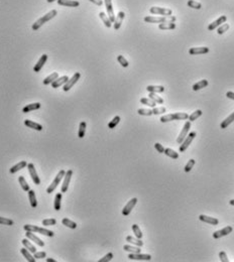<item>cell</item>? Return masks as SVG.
I'll return each instance as SVG.
<instances>
[{
    "instance_id": "obj_1",
    "label": "cell",
    "mask_w": 234,
    "mask_h": 262,
    "mask_svg": "<svg viewBox=\"0 0 234 262\" xmlns=\"http://www.w3.org/2000/svg\"><path fill=\"white\" fill-rule=\"evenodd\" d=\"M57 15V10L56 9H53V10H50V12H48L45 15H44L42 17H41V18H39L35 23L32 24V29L33 31H37L42 24H45V22H48L49 20L50 19H53L55 16Z\"/></svg>"
},
{
    "instance_id": "obj_2",
    "label": "cell",
    "mask_w": 234,
    "mask_h": 262,
    "mask_svg": "<svg viewBox=\"0 0 234 262\" xmlns=\"http://www.w3.org/2000/svg\"><path fill=\"white\" fill-rule=\"evenodd\" d=\"M144 21L148 23H161V22H175L176 17L175 16H146Z\"/></svg>"
},
{
    "instance_id": "obj_3",
    "label": "cell",
    "mask_w": 234,
    "mask_h": 262,
    "mask_svg": "<svg viewBox=\"0 0 234 262\" xmlns=\"http://www.w3.org/2000/svg\"><path fill=\"white\" fill-rule=\"evenodd\" d=\"M189 115L187 113H173V114H168V115H164L160 117V122L161 123H165V122H170V121H174V120H185L188 119Z\"/></svg>"
},
{
    "instance_id": "obj_4",
    "label": "cell",
    "mask_w": 234,
    "mask_h": 262,
    "mask_svg": "<svg viewBox=\"0 0 234 262\" xmlns=\"http://www.w3.org/2000/svg\"><path fill=\"white\" fill-rule=\"evenodd\" d=\"M65 174H66V171L64 170V169H61V170L59 171L58 174H57V177L55 178V179L53 180V183L50 184L48 188H46V194H52V193L55 191V188H56L59 186V183H61V180L63 179V178L65 177Z\"/></svg>"
},
{
    "instance_id": "obj_5",
    "label": "cell",
    "mask_w": 234,
    "mask_h": 262,
    "mask_svg": "<svg viewBox=\"0 0 234 262\" xmlns=\"http://www.w3.org/2000/svg\"><path fill=\"white\" fill-rule=\"evenodd\" d=\"M150 12L151 14H157V15H163V16H171L173 11L169 8H161L157 6H152L150 7Z\"/></svg>"
},
{
    "instance_id": "obj_6",
    "label": "cell",
    "mask_w": 234,
    "mask_h": 262,
    "mask_svg": "<svg viewBox=\"0 0 234 262\" xmlns=\"http://www.w3.org/2000/svg\"><path fill=\"white\" fill-rule=\"evenodd\" d=\"M80 78H81V74H80V73H75L74 76L72 77L71 79L68 80V82L63 86V90H64L65 92H68L76 83L78 82Z\"/></svg>"
},
{
    "instance_id": "obj_7",
    "label": "cell",
    "mask_w": 234,
    "mask_h": 262,
    "mask_svg": "<svg viewBox=\"0 0 234 262\" xmlns=\"http://www.w3.org/2000/svg\"><path fill=\"white\" fill-rule=\"evenodd\" d=\"M27 169H28V173H29V175H31V178L32 179V182L35 183V184H36V186H40L41 179L39 178V174H37V173H36V169L35 165H33L32 164H28Z\"/></svg>"
},
{
    "instance_id": "obj_8",
    "label": "cell",
    "mask_w": 234,
    "mask_h": 262,
    "mask_svg": "<svg viewBox=\"0 0 234 262\" xmlns=\"http://www.w3.org/2000/svg\"><path fill=\"white\" fill-rule=\"evenodd\" d=\"M195 137H196V132H191L187 135V137L184 139V141L181 143V146H180V151L181 152L185 151V150L189 147V145L192 143V141H193V139L195 138Z\"/></svg>"
},
{
    "instance_id": "obj_9",
    "label": "cell",
    "mask_w": 234,
    "mask_h": 262,
    "mask_svg": "<svg viewBox=\"0 0 234 262\" xmlns=\"http://www.w3.org/2000/svg\"><path fill=\"white\" fill-rule=\"evenodd\" d=\"M72 175H73V170L72 169H69V170L66 171V174H65V177H64V180H63V186L61 188V192L63 193V194L68 191V188H69V183L71 182Z\"/></svg>"
},
{
    "instance_id": "obj_10",
    "label": "cell",
    "mask_w": 234,
    "mask_h": 262,
    "mask_svg": "<svg viewBox=\"0 0 234 262\" xmlns=\"http://www.w3.org/2000/svg\"><path fill=\"white\" fill-rule=\"evenodd\" d=\"M190 127H191V122L190 121H187L185 123V125L184 127H183V129L181 131V133L179 134V137L177 138V142L179 144H181L183 141H184V139L187 137V134H188V132L190 130Z\"/></svg>"
},
{
    "instance_id": "obj_11",
    "label": "cell",
    "mask_w": 234,
    "mask_h": 262,
    "mask_svg": "<svg viewBox=\"0 0 234 262\" xmlns=\"http://www.w3.org/2000/svg\"><path fill=\"white\" fill-rule=\"evenodd\" d=\"M137 203V199L136 198H133V199H131L128 203H127L125 205V207L123 208L122 210V215L123 216H128V215L130 214V212L132 211V209L134 208V206L136 205Z\"/></svg>"
},
{
    "instance_id": "obj_12",
    "label": "cell",
    "mask_w": 234,
    "mask_h": 262,
    "mask_svg": "<svg viewBox=\"0 0 234 262\" xmlns=\"http://www.w3.org/2000/svg\"><path fill=\"white\" fill-rule=\"evenodd\" d=\"M105 6H106V10H107L108 13V17L110 21L113 23L115 21V15H114V10H113V6H112V0H104Z\"/></svg>"
},
{
    "instance_id": "obj_13",
    "label": "cell",
    "mask_w": 234,
    "mask_h": 262,
    "mask_svg": "<svg viewBox=\"0 0 234 262\" xmlns=\"http://www.w3.org/2000/svg\"><path fill=\"white\" fill-rule=\"evenodd\" d=\"M232 227L231 226H227V227H225V228L223 229H221L219 231H216L213 233V238L215 239H219L221 237H224V236H227L228 234H230L231 232H232Z\"/></svg>"
},
{
    "instance_id": "obj_14",
    "label": "cell",
    "mask_w": 234,
    "mask_h": 262,
    "mask_svg": "<svg viewBox=\"0 0 234 262\" xmlns=\"http://www.w3.org/2000/svg\"><path fill=\"white\" fill-rule=\"evenodd\" d=\"M25 236H26V238L29 239L32 242H35L36 245H39L41 247H44L45 246V242L42 241L41 239H40L37 236H36L35 234H33V232H29V231H26V234H25Z\"/></svg>"
},
{
    "instance_id": "obj_15",
    "label": "cell",
    "mask_w": 234,
    "mask_h": 262,
    "mask_svg": "<svg viewBox=\"0 0 234 262\" xmlns=\"http://www.w3.org/2000/svg\"><path fill=\"white\" fill-rule=\"evenodd\" d=\"M128 258L131 260H150L151 256L150 254H141V253H130Z\"/></svg>"
},
{
    "instance_id": "obj_16",
    "label": "cell",
    "mask_w": 234,
    "mask_h": 262,
    "mask_svg": "<svg viewBox=\"0 0 234 262\" xmlns=\"http://www.w3.org/2000/svg\"><path fill=\"white\" fill-rule=\"evenodd\" d=\"M226 20H227V17L225 16V15L220 16L218 19H216V20L213 21V22H212L211 24H209V26H208V29H209V31H214L215 28L219 27L220 24H223V23L226 22Z\"/></svg>"
},
{
    "instance_id": "obj_17",
    "label": "cell",
    "mask_w": 234,
    "mask_h": 262,
    "mask_svg": "<svg viewBox=\"0 0 234 262\" xmlns=\"http://www.w3.org/2000/svg\"><path fill=\"white\" fill-rule=\"evenodd\" d=\"M209 49L207 46H200V48H192L189 50V54L190 55H204V54H208L209 53Z\"/></svg>"
},
{
    "instance_id": "obj_18",
    "label": "cell",
    "mask_w": 234,
    "mask_h": 262,
    "mask_svg": "<svg viewBox=\"0 0 234 262\" xmlns=\"http://www.w3.org/2000/svg\"><path fill=\"white\" fill-rule=\"evenodd\" d=\"M68 80H69V77H68V76H63V77H61V78H58L57 80H55L54 82L52 83V87L54 89L62 87V86H64L68 82Z\"/></svg>"
},
{
    "instance_id": "obj_19",
    "label": "cell",
    "mask_w": 234,
    "mask_h": 262,
    "mask_svg": "<svg viewBox=\"0 0 234 262\" xmlns=\"http://www.w3.org/2000/svg\"><path fill=\"white\" fill-rule=\"evenodd\" d=\"M46 61H48V55H42L41 57V59L39 60V62L36 63V65L33 67V71H35L36 73H39L41 70V68L44 67L45 64L46 63Z\"/></svg>"
},
{
    "instance_id": "obj_20",
    "label": "cell",
    "mask_w": 234,
    "mask_h": 262,
    "mask_svg": "<svg viewBox=\"0 0 234 262\" xmlns=\"http://www.w3.org/2000/svg\"><path fill=\"white\" fill-rule=\"evenodd\" d=\"M58 4L62 6H68V7H77L80 5V3L76 0H58Z\"/></svg>"
},
{
    "instance_id": "obj_21",
    "label": "cell",
    "mask_w": 234,
    "mask_h": 262,
    "mask_svg": "<svg viewBox=\"0 0 234 262\" xmlns=\"http://www.w3.org/2000/svg\"><path fill=\"white\" fill-rule=\"evenodd\" d=\"M199 219L203 222L208 223V224H211V225H214V226L218 225V223H219V221L217 220L216 218H212V217H209V216H206V215H200Z\"/></svg>"
},
{
    "instance_id": "obj_22",
    "label": "cell",
    "mask_w": 234,
    "mask_h": 262,
    "mask_svg": "<svg viewBox=\"0 0 234 262\" xmlns=\"http://www.w3.org/2000/svg\"><path fill=\"white\" fill-rule=\"evenodd\" d=\"M124 17H125V13L123 11H120L118 13V15H117V17L115 18V21H114V29H115V31H118L119 28H120V26H121V24H122V21H123V19H124Z\"/></svg>"
},
{
    "instance_id": "obj_23",
    "label": "cell",
    "mask_w": 234,
    "mask_h": 262,
    "mask_svg": "<svg viewBox=\"0 0 234 262\" xmlns=\"http://www.w3.org/2000/svg\"><path fill=\"white\" fill-rule=\"evenodd\" d=\"M24 125L29 127L31 129H35V130H37V131H41L42 130V126L41 125V124L36 123L35 121H31V120H28V119H26L24 121Z\"/></svg>"
},
{
    "instance_id": "obj_24",
    "label": "cell",
    "mask_w": 234,
    "mask_h": 262,
    "mask_svg": "<svg viewBox=\"0 0 234 262\" xmlns=\"http://www.w3.org/2000/svg\"><path fill=\"white\" fill-rule=\"evenodd\" d=\"M25 166H27V162L25 161V160H22V161H19L18 164H14L13 166L11 167V169H9L10 171V174H15V173H17V171H19L20 169H22L23 167Z\"/></svg>"
},
{
    "instance_id": "obj_25",
    "label": "cell",
    "mask_w": 234,
    "mask_h": 262,
    "mask_svg": "<svg viewBox=\"0 0 234 262\" xmlns=\"http://www.w3.org/2000/svg\"><path fill=\"white\" fill-rule=\"evenodd\" d=\"M41 103H32V104H28L25 107H23L22 112L23 113H28V112H31V111L37 110V109L41 108Z\"/></svg>"
},
{
    "instance_id": "obj_26",
    "label": "cell",
    "mask_w": 234,
    "mask_h": 262,
    "mask_svg": "<svg viewBox=\"0 0 234 262\" xmlns=\"http://www.w3.org/2000/svg\"><path fill=\"white\" fill-rule=\"evenodd\" d=\"M159 28L161 31H172L176 28L175 22H161L159 24Z\"/></svg>"
},
{
    "instance_id": "obj_27",
    "label": "cell",
    "mask_w": 234,
    "mask_h": 262,
    "mask_svg": "<svg viewBox=\"0 0 234 262\" xmlns=\"http://www.w3.org/2000/svg\"><path fill=\"white\" fill-rule=\"evenodd\" d=\"M28 199H29V203H31V206L32 208H36L37 206V201H36V193L35 191L29 190L28 192Z\"/></svg>"
},
{
    "instance_id": "obj_28",
    "label": "cell",
    "mask_w": 234,
    "mask_h": 262,
    "mask_svg": "<svg viewBox=\"0 0 234 262\" xmlns=\"http://www.w3.org/2000/svg\"><path fill=\"white\" fill-rule=\"evenodd\" d=\"M126 241L131 243V244H133V245H135V246H138V247L143 246V242L141 241V240L136 238V237L134 238V237H132V236H127V237H126Z\"/></svg>"
},
{
    "instance_id": "obj_29",
    "label": "cell",
    "mask_w": 234,
    "mask_h": 262,
    "mask_svg": "<svg viewBox=\"0 0 234 262\" xmlns=\"http://www.w3.org/2000/svg\"><path fill=\"white\" fill-rule=\"evenodd\" d=\"M20 253L25 257V258H26V260H27L28 262H36V259L31 254V252H29L26 248H21V249H20Z\"/></svg>"
},
{
    "instance_id": "obj_30",
    "label": "cell",
    "mask_w": 234,
    "mask_h": 262,
    "mask_svg": "<svg viewBox=\"0 0 234 262\" xmlns=\"http://www.w3.org/2000/svg\"><path fill=\"white\" fill-rule=\"evenodd\" d=\"M21 243H22V245L26 248L31 253H36V248L33 246L31 242H29V239H22Z\"/></svg>"
},
{
    "instance_id": "obj_31",
    "label": "cell",
    "mask_w": 234,
    "mask_h": 262,
    "mask_svg": "<svg viewBox=\"0 0 234 262\" xmlns=\"http://www.w3.org/2000/svg\"><path fill=\"white\" fill-rule=\"evenodd\" d=\"M146 90L150 93H163L165 92V88L163 86H147Z\"/></svg>"
},
{
    "instance_id": "obj_32",
    "label": "cell",
    "mask_w": 234,
    "mask_h": 262,
    "mask_svg": "<svg viewBox=\"0 0 234 262\" xmlns=\"http://www.w3.org/2000/svg\"><path fill=\"white\" fill-rule=\"evenodd\" d=\"M61 202H62V194L61 193H58L55 197V201H54V208L56 211H60L61 210Z\"/></svg>"
},
{
    "instance_id": "obj_33",
    "label": "cell",
    "mask_w": 234,
    "mask_h": 262,
    "mask_svg": "<svg viewBox=\"0 0 234 262\" xmlns=\"http://www.w3.org/2000/svg\"><path fill=\"white\" fill-rule=\"evenodd\" d=\"M233 121H234V112L229 115L228 117L224 120V121H222V123L220 124V127L222 128V129H224V128H226L229 124H231Z\"/></svg>"
},
{
    "instance_id": "obj_34",
    "label": "cell",
    "mask_w": 234,
    "mask_h": 262,
    "mask_svg": "<svg viewBox=\"0 0 234 262\" xmlns=\"http://www.w3.org/2000/svg\"><path fill=\"white\" fill-rule=\"evenodd\" d=\"M208 84H209V83H208L207 80H202V81H200V82L194 84L192 89L194 90V91H198V90H200V89H203V88L207 87Z\"/></svg>"
},
{
    "instance_id": "obj_35",
    "label": "cell",
    "mask_w": 234,
    "mask_h": 262,
    "mask_svg": "<svg viewBox=\"0 0 234 262\" xmlns=\"http://www.w3.org/2000/svg\"><path fill=\"white\" fill-rule=\"evenodd\" d=\"M62 224L64 226L68 227V228H71V229H76V228H77V224H76L74 221H71L70 219H68V218H64L63 219V220H62Z\"/></svg>"
},
{
    "instance_id": "obj_36",
    "label": "cell",
    "mask_w": 234,
    "mask_h": 262,
    "mask_svg": "<svg viewBox=\"0 0 234 262\" xmlns=\"http://www.w3.org/2000/svg\"><path fill=\"white\" fill-rule=\"evenodd\" d=\"M59 78V75H58V73H53L52 75H50L49 77H46V78L44 80V84L45 85H50V84H52L55 80H57Z\"/></svg>"
},
{
    "instance_id": "obj_37",
    "label": "cell",
    "mask_w": 234,
    "mask_h": 262,
    "mask_svg": "<svg viewBox=\"0 0 234 262\" xmlns=\"http://www.w3.org/2000/svg\"><path fill=\"white\" fill-rule=\"evenodd\" d=\"M18 182H19V184H20L21 188H22L24 192H28L29 190H31V188H29L28 183H26V180H25V179L22 177V175L18 177Z\"/></svg>"
},
{
    "instance_id": "obj_38",
    "label": "cell",
    "mask_w": 234,
    "mask_h": 262,
    "mask_svg": "<svg viewBox=\"0 0 234 262\" xmlns=\"http://www.w3.org/2000/svg\"><path fill=\"white\" fill-rule=\"evenodd\" d=\"M99 16H100V18L102 19V21H103L104 22V24H105V26L106 27H111V25H112V22L111 21H110V19H109V17L106 15L104 12H100L99 13Z\"/></svg>"
},
{
    "instance_id": "obj_39",
    "label": "cell",
    "mask_w": 234,
    "mask_h": 262,
    "mask_svg": "<svg viewBox=\"0 0 234 262\" xmlns=\"http://www.w3.org/2000/svg\"><path fill=\"white\" fill-rule=\"evenodd\" d=\"M140 103L143 105H146L148 107H152V108H155L156 103L155 101H152L150 98H141L140 99Z\"/></svg>"
},
{
    "instance_id": "obj_40",
    "label": "cell",
    "mask_w": 234,
    "mask_h": 262,
    "mask_svg": "<svg viewBox=\"0 0 234 262\" xmlns=\"http://www.w3.org/2000/svg\"><path fill=\"white\" fill-rule=\"evenodd\" d=\"M86 127H87V124L86 122L82 121L80 123V126H79V132H78V136L79 138H83L85 136V133H86Z\"/></svg>"
},
{
    "instance_id": "obj_41",
    "label": "cell",
    "mask_w": 234,
    "mask_h": 262,
    "mask_svg": "<svg viewBox=\"0 0 234 262\" xmlns=\"http://www.w3.org/2000/svg\"><path fill=\"white\" fill-rule=\"evenodd\" d=\"M165 155H168L169 157L174 158V160H177L179 157V153H177L175 150H173L171 148H165V152H164Z\"/></svg>"
},
{
    "instance_id": "obj_42",
    "label": "cell",
    "mask_w": 234,
    "mask_h": 262,
    "mask_svg": "<svg viewBox=\"0 0 234 262\" xmlns=\"http://www.w3.org/2000/svg\"><path fill=\"white\" fill-rule=\"evenodd\" d=\"M37 233H40L41 235H45V236H48V237H54V235H55L53 231L48 230L45 228H41V227L37 228Z\"/></svg>"
},
{
    "instance_id": "obj_43",
    "label": "cell",
    "mask_w": 234,
    "mask_h": 262,
    "mask_svg": "<svg viewBox=\"0 0 234 262\" xmlns=\"http://www.w3.org/2000/svg\"><path fill=\"white\" fill-rule=\"evenodd\" d=\"M123 249L127 252L130 253H140V248L138 246H130V245H124Z\"/></svg>"
},
{
    "instance_id": "obj_44",
    "label": "cell",
    "mask_w": 234,
    "mask_h": 262,
    "mask_svg": "<svg viewBox=\"0 0 234 262\" xmlns=\"http://www.w3.org/2000/svg\"><path fill=\"white\" fill-rule=\"evenodd\" d=\"M148 97H150L152 101H155L156 104H163L164 103V99L161 97H160V96H157L155 93H150Z\"/></svg>"
},
{
    "instance_id": "obj_45",
    "label": "cell",
    "mask_w": 234,
    "mask_h": 262,
    "mask_svg": "<svg viewBox=\"0 0 234 262\" xmlns=\"http://www.w3.org/2000/svg\"><path fill=\"white\" fill-rule=\"evenodd\" d=\"M187 4H188V6L190 8H194V9H201L202 7V4L200 2L195 1V0H189Z\"/></svg>"
},
{
    "instance_id": "obj_46",
    "label": "cell",
    "mask_w": 234,
    "mask_h": 262,
    "mask_svg": "<svg viewBox=\"0 0 234 262\" xmlns=\"http://www.w3.org/2000/svg\"><path fill=\"white\" fill-rule=\"evenodd\" d=\"M119 122H120V117H119V116H115V117H114L111 121L108 123V127L110 128V129H114V128L117 126V124Z\"/></svg>"
},
{
    "instance_id": "obj_47",
    "label": "cell",
    "mask_w": 234,
    "mask_h": 262,
    "mask_svg": "<svg viewBox=\"0 0 234 262\" xmlns=\"http://www.w3.org/2000/svg\"><path fill=\"white\" fill-rule=\"evenodd\" d=\"M203 114V112L201 110H196L195 112H193L192 114H191L190 116H189V120H190V122L191 121H195L196 119H198L200 116H201Z\"/></svg>"
},
{
    "instance_id": "obj_48",
    "label": "cell",
    "mask_w": 234,
    "mask_h": 262,
    "mask_svg": "<svg viewBox=\"0 0 234 262\" xmlns=\"http://www.w3.org/2000/svg\"><path fill=\"white\" fill-rule=\"evenodd\" d=\"M117 61L119 62V64H120V65L123 67V68H127L129 66V63H128V61H127V60L123 57V55H118L117 57Z\"/></svg>"
},
{
    "instance_id": "obj_49",
    "label": "cell",
    "mask_w": 234,
    "mask_h": 262,
    "mask_svg": "<svg viewBox=\"0 0 234 262\" xmlns=\"http://www.w3.org/2000/svg\"><path fill=\"white\" fill-rule=\"evenodd\" d=\"M132 231H133V233H134L135 237H136V238H138V239L142 238V233H141V231H140L139 227L136 224L132 225Z\"/></svg>"
},
{
    "instance_id": "obj_50",
    "label": "cell",
    "mask_w": 234,
    "mask_h": 262,
    "mask_svg": "<svg viewBox=\"0 0 234 262\" xmlns=\"http://www.w3.org/2000/svg\"><path fill=\"white\" fill-rule=\"evenodd\" d=\"M42 226H54L57 224V221L56 219H45V220H42L41 222Z\"/></svg>"
},
{
    "instance_id": "obj_51",
    "label": "cell",
    "mask_w": 234,
    "mask_h": 262,
    "mask_svg": "<svg viewBox=\"0 0 234 262\" xmlns=\"http://www.w3.org/2000/svg\"><path fill=\"white\" fill-rule=\"evenodd\" d=\"M0 224H1V225H6V226H12V225H13V221H12L11 219L0 217Z\"/></svg>"
},
{
    "instance_id": "obj_52",
    "label": "cell",
    "mask_w": 234,
    "mask_h": 262,
    "mask_svg": "<svg viewBox=\"0 0 234 262\" xmlns=\"http://www.w3.org/2000/svg\"><path fill=\"white\" fill-rule=\"evenodd\" d=\"M229 29V24L228 23H223L222 25H220L218 27V31H217V33L218 34H223L224 32H226Z\"/></svg>"
},
{
    "instance_id": "obj_53",
    "label": "cell",
    "mask_w": 234,
    "mask_h": 262,
    "mask_svg": "<svg viewBox=\"0 0 234 262\" xmlns=\"http://www.w3.org/2000/svg\"><path fill=\"white\" fill-rule=\"evenodd\" d=\"M165 111H167V109H165V107H155V108L152 109V114L159 115L161 113H165Z\"/></svg>"
},
{
    "instance_id": "obj_54",
    "label": "cell",
    "mask_w": 234,
    "mask_h": 262,
    "mask_svg": "<svg viewBox=\"0 0 234 262\" xmlns=\"http://www.w3.org/2000/svg\"><path fill=\"white\" fill-rule=\"evenodd\" d=\"M137 113L142 116H150L152 115V110L150 109H138Z\"/></svg>"
},
{
    "instance_id": "obj_55",
    "label": "cell",
    "mask_w": 234,
    "mask_h": 262,
    "mask_svg": "<svg viewBox=\"0 0 234 262\" xmlns=\"http://www.w3.org/2000/svg\"><path fill=\"white\" fill-rule=\"evenodd\" d=\"M194 165H195V160H190L188 161V164H186L184 170L186 171V173H189V171L193 169Z\"/></svg>"
},
{
    "instance_id": "obj_56",
    "label": "cell",
    "mask_w": 234,
    "mask_h": 262,
    "mask_svg": "<svg viewBox=\"0 0 234 262\" xmlns=\"http://www.w3.org/2000/svg\"><path fill=\"white\" fill-rule=\"evenodd\" d=\"M113 258V253H111V252H109V253H107V254H106L103 258H101L100 260H99V262H108V261H110Z\"/></svg>"
},
{
    "instance_id": "obj_57",
    "label": "cell",
    "mask_w": 234,
    "mask_h": 262,
    "mask_svg": "<svg viewBox=\"0 0 234 262\" xmlns=\"http://www.w3.org/2000/svg\"><path fill=\"white\" fill-rule=\"evenodd\" d=\"M46 256V253L45 251H41V252H36L33 253V257H35L36 259H41V258H45Z\"/></svg>"
},
{
    "instance_id": "obj_58",
    "label": "cell",
    "mask_w": 234,
    "mask_h": 262,
    "mask_svg": "<svg viewBox=\"0 0 234 262\" xmlns=\"http://www.w3.org/2000/svg\"><path fill=\"white\" fill-rule=\"evenodd\" d=\"M219 257H220V260L222 261V262H228L229 261L228 257H227V254L224 251H221L219 253Z\"/></svg>"
},
{
    "instance_id": "obj_59",
    "label": "cell",
    "mask_w": 234,
    "mask_h": 262,
    "mask_svg": "<svg viewBox=\"0 0 234 262\" xmlns=\"http://www.w3.org/2000/svg\"><path fill=\"white\" fill-rule=\"evenodd\" d=\"M155 149H156L160 153H164V152H165V148H164V146H163L161 144L155 143Z\"/></svg>"
},
{
    "instance_id": "obj_60",
    "label": "cell",
    "mask_w": 234,
    "mask_h": 262,
    "mask_svg": "<svg viewBox=\"0 0 234 262\" xmlns=\"http://www.w3.org/2000/svg\"><path fill=\"white\" fill-rule=\"evenodd\" d=\"M90 1L92 3L96 4V5H98V6H101L102 4H103V1H102V0H90Z\"/></svg>"
},
{
    "instance_id": "obj_61",
    "label": "cell",
    "mask_w": 234,
    "mask_h": 262,
    "mask_svg": "<svg viewBox=\"0 0 234 262\" xmlns=\"http://www.w3.org/2000/svg\"><path fill=\"white\" fill-rule=\"evenodd\" d=\"M226 97L229 98V99H232V100H234V93H233V92H227V93H226Z\"/></svg>"
},
{
    "instance_id": "obj_62",
    "label": "cell",
    "mask_w": 234,
    "mask_h": 262,
    "mask_svg": "<svg viewBox=\"0 0 234 262\" xmlns=\"http://www.w3.org/2000/svg\"><path fill=\"white\" fill-rule=\"evenodd\" d=\"M46 262H56V260L53 258H46Z\"/></svg>"
},
{
    "instance_id": "obj_63",
    "label": "cell",
    "mask_w": 234,
    "mask_h": 262,
    "mask_svg": "<svg viewBox=\"0 0 234 262\" xmlns=\"http://www.w3.org/2000/svg\"><path fill=\"white\" fill-rule=\"evenodd\" d=\"M54 1H56V0H46V2H49V3H52ZM57 1H58V0H57Z\"/></svg>"
},
{
    "instance_id": "obj_64",
    "label": "cell",
    "mask_w": 234,
    "mask_h": 262,
    "mask_svg": "<svg viewBox=\"0 0 234 262\" xmlns=\"http://www.w3.org/2000/svg\"><path fill=\"white\" fill-rule=\"evenodd\" d=\"M229 204L232 205V206H234V200H231L230 202H229Z\"/></svg>"
}]
</instances>
